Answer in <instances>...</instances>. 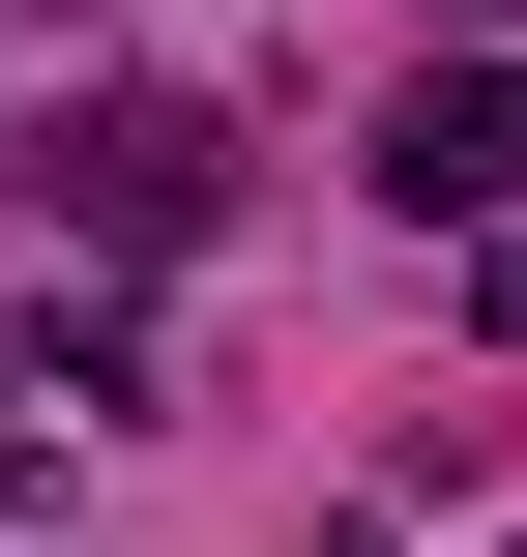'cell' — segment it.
<instances>
[{"label":"cell","instance_id":"obj_3","mask_svg":"<svg viewBox=\"0 0 527 557\" xmlns=\"http://www.w3.org/2000/svg\"><path fill=\"white\" fill-rule=\"evenodd\" d=\"M469 29H527V0H469Z\"/></svg>","mask_w":527,"mask_h":557},{"label":"cell","instance_id":"obj_2","mask_svg":"<svg viewBox=\"0 0 527 557\" xmlns=\"http://www.w3.org/2000/svg\"><path fill=\"white\" fill-rule=\"evenodd\" d=\"M59 206H88V235H147V264H176V235H205V206H235V176H205V117H176V88H88V117H59Z\"/></svg>","mask_w":527,"mask_h":557},{"label":"cell","instance_id":"obj_1","mask_svg":"<svg viewBox=\"0 0 527 557\" xmlns=\"http://www.w3.org/2000/svg\"><path fill=\"white\" fill-rule=\"evenodd\" d=\"M381 206H411V235H499L527 206V59H440V88L381 117Z\"/></svg>","mask_w":527,"mask_h":557}]
</instances>
